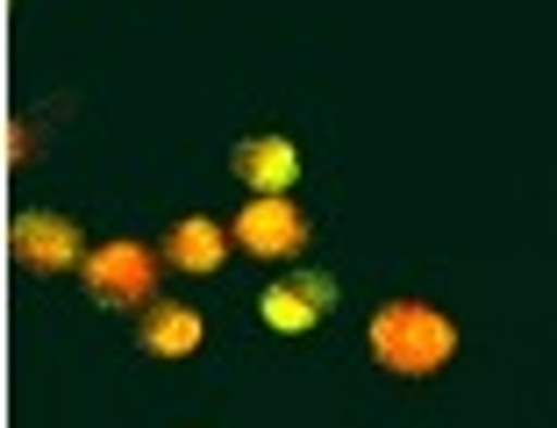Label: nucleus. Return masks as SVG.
Listing matches in <instances>:
<instances>
[{
  "mask_svg": "<svg viewBox=\"0 0 557 428\" xmlns=\"http://www.w3.org/2000/svg\"><path fill=\"white\" fill-rule=\"evenodd\" d=\"M450 350H458V329H450L436 307H422V300H394V307L372 314V357L386 364V372H400V379L443 372Z\"/></svg>",
  "mask_w": 557,
  "mask_h": 428,
  "instance_id": "nucleus-1",
  "label": "nucleus"
},
{
  "mask_svg": "<svg viewBox=\"0 0 557 428\" xmlns=\"http://www.w3.org/2000/svg\"><path fill=\"white\" fill-rule=\"evenodd\" d=\"M150 286H158V257H150L144 243L86 250V293H94L100 307H136V300H150Z\"/></svg>",
  "mask_w": 557,
  "mask_h": 428,
  "instance_id": "nucleus-2",
  "label": "nucleus"
},
{
  "mask_svg": "<svg viewBox=\"0 0 557 428\" xmlns=\"http://www.w3.org/2000/svg\"><path fill=\"white\" fill-rule=\"evenodd\" d=\"M8 250H15L22 272H72V264H86V243H79V229H72V214H50V207L15 214Z\"/></svg>",
  "mask_w": 557,
  "mask_h": 428,
  "instance_id": "nucleus-3",
  "label": "nucleus"
},
{
  "mask_svg": "<svg viewBox=\"0 0 557 428\" xmlns=\"http://www.w3.org/2000/svg\"><path fill=\"white\" fill-rule=\"evenodd\" d=\"M236 243H244L250 257H300V243H308V214H300L286 193H258L244 214H236Z\"/></svg>",
  "mask_w": 557,
  "mask_h": 428,
  "instance_id": "nucleus-4",
  "label": "nucleus"
},
{
  "mask_svg": "<svg viewBox=\"0 0 557 428\" xmlns=\"http://www.w3.org/2000/svg\"><path fill=\"white\" fill-rule=\"evenodd\" d=\"M329 300H336V286H329L322 272H286V279L264 293V322H272L278 336H308L329 314Z\"/></svg>",
  "mask_w": 557,
  "mask_h": 428,
  "instance_id": "nucleus-5",
  "label": "nucleus"
},
{
  "mask_svg": "<svg viewBox=\"0 0 557 428\" xmlns=\"http://www.w3.org/2000/svg\"><path fill=\"white\" fill-rule=\"evenodd\" d=\"M300 172V150L286 143V136H250L244 150H236V179L258 186V193H286Z\"/></svg>",
  "mask_w": 557,
  "mask_h": 428,
  "instance_id": "nucleus-6",
  "label": "nucleus"
},
{
  "mask_svg": "<svg viewBox=\"0 0 557 428\" xmlns=\"http://www.w3.org/2000/svg\"><path fill=\"white\" fill-rule=\"evenodd\" d=\"M222 250H230V236H222V222H208V214H186L180 229L164 236L172 272H214V264H222Z\"/></svg>",
  "mask_w": 557,
  "mask_h": 428,
  "instance_id": "nucleus-7",
  "label": "nucleus"
},
{
  "mask_svg": "<svg viewBox=\"0 0 557 428\" xmlns=\"http://www.w3.org/2000/svg\"><path fill=\"white\" fill-rule=\"evenodd\" d=\"M144 350L150 357H186V350H200V314L194 307H150L144 314Z\"/></svg>",
  "mask_w": 557,
  "mask_h": 428,
  "instance_id": "nucleus-8",
  "label": "nucleus"
}]
</instances>
